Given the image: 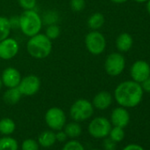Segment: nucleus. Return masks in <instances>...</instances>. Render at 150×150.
Wrapping results in <instances>:
<instances>
[{
  "label": "nucleus",
  "instance_id": "nucleus-22",
  "mask_svg": "<svg viewBox=\"0 0 150 150\" xmlns=\"http://www.w3.org/2000/svg\"><path fill=\"white\" fill-rule=\"evenodd\" d=\"M12 28L9 24V20L6 17L0 16V41L10 36Z\"/></svg>",
  "mask_w": 150,
  "mask_h": 150
},
{
  "label": "nucleus",
  "instance_id": "nucleus-7",
  "mask_svg": "<svg viewBox=\"0 0 150 150\" xmlns=\"http://www.w3.org/2000/svg\"><path fill=\"white\" fill-rule=\"evenodd\" d=\"M45 122L49 128L52 131L63 130L66 123V116L64 111L58 107H51L45 113Z\"/></svg>",
  "mask_w": 150,
  "mask_h": 150
},
{
  "label": "nucleus",
  "instance_id": "nucleus-35",
  "mask_svg": "<svg viewBox=\"0 0 150 150\" xmlns=\"http://www.w3.org/2000/svg\"><path fill=\"white\" fill-rule=\"evenodd\" d=\"M146 10H147L148 14L150 15V0H147L146 1Z\"/></svg>",
  "mask_w": 150,
  "mask_h": 150
},
{
  "label": "nucleus",
  "instance_id": "nucleus-6",
  "mask_svg": "<svg viewBox=\"0 0 150 150\" xmlns=\"http://www.w3.org/2000/svg\"><path fill=\"white\" fill-rule=\"evenodd\" d=\"M125 68V58L120 52H112L104 61V70L110 76L120 75Z\"/></svg>",
  "mask_w": 150,
  "mask_h": 150
},
{
  "label": "nucleus",
  "instance_id": "nucleus-14",
  "mask_svg": "<svg viewBox=\"0 0 150 150\" xmlns=\"http://www.w3.org/2000/svg\"><path fill=\"white\" fill-rule=\"evenodd\" d=\"M112 101H113V96L110 92L100 91L94 96L93 101L91 103L94 108L99 110H107L111 105Z\"/></svg>",
  "mask_w": 150,
  "mask_h": 150
},
{
  "label": "nucleus",
  "instance_id": "nucleus-28",
  "mask_svg": "<svg viewBox=\"0 0 150 150\" xmlns=\"http://www.w3.org/2000/svg\"><path fill=\"white\" fill-rule=\"evenodd\" d=\"M22 150H39V144L33 139H27L22 143Z\"/></svg>",
  "mask_w": 150,
  "mask_h": 150
},
{
  "label": "nucleus",
  "instance_id": "nucleus-37",
  "mask_svg": "<svg viewBox=\"0 0 150 150\" xmlns=\"http://www.w3.org/2000/svg\"><path fill=\"white\" fill-rule=\"evenodd\" d=\"M2 87H3V83H2V81H1V77H0V89L2 88Z\"/></svg>",
  "mask_w": 150,
  "mask_h": 150
},
{
  "label": "nucleus",
  "instance_id": "nucleus-29",
  "mask_svg": "<svg viewBox=\"0 0 150 150\" xmlns=\"http://www.w3.org/2000/svg\"><path fill=\"white\" fill-rule=\"evenodd\" d=\"M9 24L12 29H19L20 28V16H13L8 18Z\"/></svg>",
  "mask_w": 150,
  "mask_h": 150
},
{
  "label": "nucleus",
  "instance_id": "nucleus-23",
  "mask_svg": "<svg viewBox=\"0 0 150 150\" xmlns=\"http://www.w3.org/2000/svg\"><path fill=\"white\" fill-rule=\"evenodd\" d=\"M109 135H110V138L113 141H115L116 143H117V142H121L124 139V138L125 136V133L124 128L117 127V126H114L113 128L111 127Z\"/></svg>",
  "mask_w": 150,
  "mask_h": 150
},
{
  "label": "nucleus",
  "instance_id": "nucleus-17",
  "mask_svg": "<svg viewBox=\"0 0 150 150\" xmlns=\"http://www.w3.org/2000/svg\"><path fill=\"white\" fill-rule=\"evenodd\" d=\"M57 139H56V133L51 130H48V131H44L42 132L39 136H38V144L39 146L44 147V148H48L52 146L55 143H56Z\"/></svg>",
  "mask_w": 150,
  "mask_h": 150
},
{
  "label": "nucleus",
  "instance_id": "nucleus-12",
  "mask_svg": "<svg viewBox=\"0 0 150 150\" xmlns=\"http://www.w3.org/2000/svg\"><path fill=\"white\" fill-rule=\"evenodd\" d=\"M1 81L6 88H17L22 79L20 71L14 67L6 68L1 74Z\"/></svg>",
  "mask_w": 150,
  "mask_h": 150
},
{
  "label": "nucleus",
  "instance_id": "nucleus-33",
  "mask_svg": "<svg viewBox=\"0 0 150 150\" xmlns=\"http://www.w3.org/2000/svg\"><path fill=\"white\" fill-rule=\"evenodd\" d=\"M123 150H145V149L139 144H128L123 148Z\"/></svg>",
  "mask_w": 150,
  "mask_h": 150
},
{
  "label": "nucleus",
  "instance_id": "nucleus-24",
  "mask_svg": "<svg viewBox=\"0 0 150 150\" xmlns=\"http://www.w3.org/2000/svg\"><path fill=\"white\" fill-rule=\"evenodd\" d=\"M44 35L50 39L51 41L57 39L59 35H60V28L57 25V24H50L48 25L46 29H45V33Z\"/></svg>",
  "mask_w": 150,
  "mask_h": 150
},
{
  "label": "nucleus",
  "instance_id": "nucleus-2",
  "mask_svg": "<svg viewBox=\"0 0 150 150\" xmlns=\"http://www.w3.org/2000/svg\"><path fill=\"white\" fill-rule=\"evenodd\" d=\"M27 51L35 59H44L52 51V41L44 34H37L29 37L27 42Z\"/></svg>",
  "mask_w": 150,
  "mask_h": 150
},
{
  "label": "nucleus",
  "instance_id": "nucleus-11",
  "mask_svg": "<svg viewBox=\"0 0 150 150\" xmlns=\"http://www.w3.org/2000/svg\"><path fill=\"white\" fill-rule=\"evenodd\" d=\"M130 75L132 81L140 84L150 76V64L145 60L135 61L131 66Z\"/></svg>",
  "mask_w": 150,
  "mask_h": 150
},
{
  "label": "nucleus",
  "instance_id": "nucleus-36",
  "mask_svg": "<svg viewBox=\"0 0 150 150\" xmlns=\"http://www.w3.org/2000/svg\"><path fill=\"white\" fill-rule=\"evenodd\" d=\"M136 3H139V4H143V3H146L147 0H133Z\"/></svg>",
  "mask_w": 150,
  "mask_h": 150
},
{
  "label": "nucleus",
  "instance_id": "nucleus-5",
  "mask_svg": "<svg viewBox=\"0 0 150 150\" xmlns=\"http://www.w3.org/2000/svg\"><path fill=\"white\" fill-rule=\"evenodd\" d=\"M85 46L90 54L101 55L106 50V38L99 30H91L85 36Z\"/></svg>",
  "mask_w": 150,
  "mask_h": 150
},
{
  "label": "nucleus",
  "instance_id": "nucleus-9",
  "mask_svg": "<svg viewBox=\"0 0 150 150\" xmlns=\"http://www.w3.org/2000/svg\"><path fill=\"white\" fill-rule=\"evenodd\" d=\"M18 88L24 96H33L36 95L41 88V80L35 74H29L22 77Z\"/></svg>",
  "mask_w": 150,
  "mask_h": 150
},
{
  "label": "nucleus",
  "instance_id": "nucleus-27",
  "mask_svg": "<svg viewBox=\"0 0 150 150\" xmlns=\"http://www.w3.org/2000/svg\"><path fill=\"white\" fill-rule=\"evenodd\" d=\"M19 6L24 10H35L37 5V0H18Z\"/></svg>",
  "mask_w": 150,
  "mask_h": 150
},
{
  "label": "nucleus",
  "instance_id": "nucleus-21",
  "mask_svg": "<svg viewBox=\"0 0 150 150\" xmlns=\"http://www.w3.org/2000/svg\"><path fill=\"white\" fill-rule=\"evenodd\" d=\"M18 148L17 140L9 135L0 139V150H18Z\"/></svg>",
  "mask_w": 150,
  "mask_h": 150
},
{
  "label": "nucleus",
  "instance_id": "nucleus-39",
  "mask_svg": "<svg viewBox=\"0 0 150 150\" xmlns=\"http://www.w3.org/2000/svg\"><path fill=\"white\" fill-rule=\"evenodd\" d=\"M0 62H1V59H0Z\"/></svg>",
  "mask_w": 150,
  "mask_h": 150
},
{
  "label": "nucleus",
  "instance_id": "nucleus-15",
  "mask_svg": "<svg viewBox=\"0 0 150 150\" xmlns=\"http://www.w3.org/2000/svg\"><path fill=\"white\" fill-rule=\"evenodd\" d=\"M133 45V39L128 33H121L116 39V47L120 53L128 52Z\"/></svg>",
  "mask_w": 150,
  "mask_h": 150
},
{
  "label": "nucleus",
  "instance_id": "nucleus-25",
  "mask_svg": "<svg viewBox=\"0 0 150 150\" xmlns=\"http://www.w3.org/2000/svg\"><path fill=\"white\" fill-rule=\"evenodd\" d=\"M62 150H85V147L78 140L71 139L64 144Z\"/></svg>",
  "mask_w": 150,
  "mask_h": 150
},
{
  "label": "nucleus",
  "instance_id": "nucleus-26",
  "mask_svg": "<svg viewBox=\"0 0 150 150\" xmlns=\"http://www.w3.org/2000/svg\"><path fill=\"white\" fill-rule=\"evenodd\" d=\"M70 7L73 12H82L86 7V0H70Z\"/></svg>",
  "mask_w": 150,
  "mask_h": 150
},
{
  "label": "nucleus",
  "instance_id": "nucleus-20",
  "mask_svg": "<svg viewBox=\"0 0 150 150\" xmlns=\"http://www.w3.org/2000/svg\"><path fill=\"white\" fill-rule=\"evenodd\" d=\"M16 129L15 122L10 117H4L0 120V132L4 135H10L13 133Z\"/></svg>",
  "mask_w": 150,
  "mask_h": 150
},
{
  "label": "nucleus",
  "instance_id": "nucleus-19",
  "mask_svg": "<svg viewBox=\"0 0 150 150\" xmlns=\"http://www.w3.org/2000/svg\"><path fill=\"white\" fill-rule=\"evenodd\" d=\"M64 129V132H65L67 137L71 138V139H75V138L79 137L82 132V128H81V125L76 121L68 123L67 125L65 124Z\"/></svg>",
  "mask_w": 150,
  "mask_h": 150
},
{
  "label": "nucleus",
  "instance_id": "nucleus-30",
  "mask_svg": "<svg viewBox=\"0 0 150 150\" xmlns=\"http://www.w3.org/2000/svg\"><path fill=\"white\" fill-rule=\"evenodd\" d=\"M103 146L105 150H116V142L113 141L110 138L105 139L103 141Z\"/></svg>",
  "mask_w": 150,
  "mask_h": 150
},
{
  "label": "nucleus",
  "instance_id": "nucleus-31",
  "mask_svg": "<svg viewBox=\"0 0 150 150\" xmlns=\"http://www.w3.org/2000/svg\"><path fill=\"white\" fill-rule=\"evenodd\" d=\"M140 86H141L144 92H146V93L150 94V76L147 79H146L144 81H142L140 83Z\"/></svg>",
  "mask_w": 150,
  "mask_h": 150
},
{
  "label": "nucleus",
  "instance_id": "nucleus-1",
  "mask_svg": "<svg viewBox=\"0 0 150 150\" xmlns=\"http://www.w3.org/2000/svg\"><path fill=\"white\" fill-rule=\"evenodd\" d=\"M144 91L139 83L131 80L119 83L114 90V99L121 107L129 109L138 106L143 98Z\"/></svg>",
  "mask_w": 150,
  "mask_h": 150
},
{
  "label": "nucleus",
  "instance_id": "nucleus-32",
  "mask_svg": "<svg viewBox=\"0 0 150 150\" xmlns=\"http://www.w3.org/2000/svg\"><path fill=\"white\" fill-rule=\"evenodd\" d=\"M67 135L65 134V132L62 130L57 131V132L56 133V139L59 142H64L67 139Z\"/></svg>",
  "mask_w": 150,
  "mask_h": 150
},
{
  "label": "nucleus",
  "instance_id": "nucleus-3",
  "mask_svg": "<svg viewBox=\"0 0 150 150\" xmlns=\"http://www.w3.org/2000/svg\"><path fill=\"white\" fill-rule=\"evenodd\" d=\"M20 16V30L28 38L39 34L42 28L43 21L35 10H27Z\"/></svg>",
  "mask_w": 150,
  "mask_h": 150
},
{
  "label": "nucleus",
  "instance_id": "nucleus-10",
  "mask_svg": "<svg viewBox=\"0 0 150 150\" xmlns=\"http://www.w3.org/2000/svg\"><path fill=\"white\" fill-rule=\"evenodd\" d=\"M20 50V44L17 40L12 37H7L0 41V59L11 60L14 58Z\"/></svg>",
  "mask_w": 150,
  "mask_h": 150
},
{
  "label": "nucleus",
  "instance_id": "nucleus-34",
  "mask_svg": "<svg viewBox=\"0 0 150 150\" xmlns=\"http://www.w3.org/2000/svg\"><path fill=\"white\" fill-rule=\"evenodd\" d=\"M110 1L114 4H124L126 3L128 0H110Z\"/></svg>",
  "mask_w": 150,
  "mask_h": 150
},
{
  "label": "nucleus",
  "instance_id": "nucleus-8",
  "mask_svg": "<svg viewBox=\"0 0 150 150\" xmlns=\"http://www.w3.org/2000/svg\"><path fill=\"white\" fill-rule=\"evenodd\" d=\"M111 129V123L104 117H97L93 118L88 127L89 134L96 139L106 138Z\"/></svg>",
  "mask_w": 150,
  "mask_h": 150
},
{
  "label": "nucleus",
  "instance_id": "nucleus-38",
  "mask_svg": "<svg viewBox=\"0 0 150 150\" xmlns=\"http://www.w3.org/2000/svg\"><path fill=\"white\" fill-rule=\"evenodd\" d=\"M91 150H100V149H97V148H94V149H91Z\"/></svg>",
  "mask_w": 150,
  "mask_h": 150
},
{
  "label": "nucleus",
  "instance_id": "nucleus-18",
  "mask_svg": "<svg viewBox=\"0 0 150 150\" xmlns=\"http://www.w3.org/2000/svg\"><path fill=\"white\" fill-rule=\"evenodd\" d=\"M105 23V18L101 13H95L89 16L87 24L91 30H99Z\"/></svg>",
  "mask_w": 150,
  "mask_h": 150
},
{
  "label": "nucleus",
  "instance_id": "nucleus-16",
  "mask_svg": "<svg viewBox=\"0 0 150 150\" xmlns=\"http://www.w3.org/2000/svg\"><path fill=\"white\" fill-rule=\"evenodd\" d=\"M23 96L21 95L20 89L17 88H7V90L4 93L3 95V100L6 104L9 105H14L16 103H18L21 97Z\"/></svg>",
  "mask_w": 150,
  "mask_h": 150
},
{
  "label": "nucleus",
  "instance_id": "nucleus-13",
  "mask_svg": "<svg viewBox=\"0 0 150 150\" xmlns=\"http://www.w3.org/2000/svg\"><path fill=\"white\" fill-rule=\"evenodd\" d=\"M130 122V114L126 108L117 107L115 108L110 115V123L114 126L125 128Z\"/></svg>",
  "mask_w": 150,
  "mask_h": 150
},
{
  "label": "nucleus",
  "instance_id": "nucleus-4",
  "mask_svg": "<svg viewBox=\"0 0 150 150\" xmlns=\"http://www.w3.org/2000/svg\"><path fill=\"white\" fill-rule=\"evenodd\" d=\"M94 106L87 99L81 98L75 101L70 108V116L76 122H82L89 119L94 114Z\"/></svg>",
  "mask_w": 150,
  "mask_h": 150
}]
</instances>
